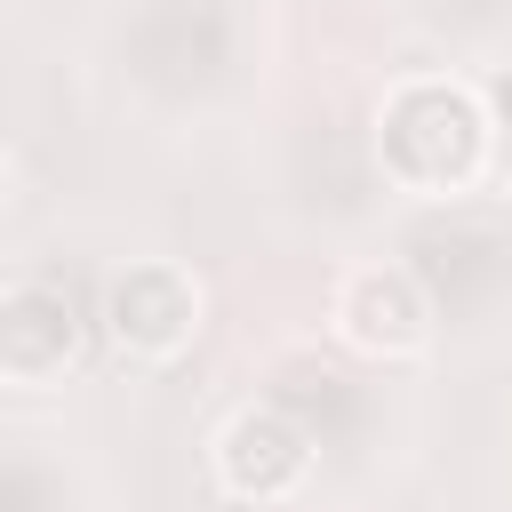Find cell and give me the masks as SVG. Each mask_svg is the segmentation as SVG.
Instances as JSON below:
<instances>
[{"label": "cell", "instance_id": "obj_1", "mask_svg": "<svg viewBox=\"0 0 512 512\" xmlns=\"http://www.w3.org/2000/svg\"><path fill=\"white\" fill-rule=\"evenodd\" d=\"M496 160V112L472 80H448V72H416V80H392L384 104H376V168L416 192V200H456L488 176Z\"/></svg>", "mask_w": 512, "mask_h": 512}, {"label": "cell", "instance_id": "obj_2", "mask_svg": "<svg viewBox=\"0 0 512 512\" xmlns=\"http://www.w3.org/2000/svg\"><path fill=\"white\" fill-rule=\"evenodd\" d=\"M200 312H208L200 280H192L184 264H168V256H136V264H120V272L104 280V336H112L120 360L160 368V360L192 352Z\"/></svg>", "mask_w": 512, "mask_h": 512}, {"label": "cell", "instance_id": "obj_3", "mask_svg": "<svg viewBox=\"0 0 512 512\" xmlns=\"http://www.w3.org/2000/svg\"><path fill=\"white\" fill-rule=\"evenodd\" d=\"M208 464H216V488L232 504H288L312 480V432L280 400H248V408L224 416Z\"/></svg>", "mask_w": 512, "mask_h": 512}, {"label": "cell", "instance_id": "obj_4", "mask_svg": "<svg viewBox=\"0 0 512 512\" xmlns=\"http://www.w3.org/2000/svg\"><path fill=\"white\" fill-rule=\"evenodd\" d=\"M328 328L368 360H416L432 344V296L408 264H352L328 296Z\"/></svg>", "mask_w": 512, "mask_h": 512}, {"label": "cell", "instance_id": "obj_5", "mask_svg": "<svg viewBox=\"0 0 512 512\" xmlns=\"http://www.w3.org/2000/svg\"><path fill=\"white\" fill-rule=\"evenodd\" d=\"M80 360V304L48 272H16L0 288V376L16 392H48Z\"/></svg>", "mask_w": 512, "mask_h": 512}, {"label": "cell", "instance_id": "obj_6", "mask_svg": "<svg viewBox=\"0 0 512 512\" xmlns=\"http://www.w3.org/2000/svg\"><path fill=\"white\" fill-rule=\"evenodd\" d=\"M480 96H488V112H496V128H512V64H496V72L480 80Z\"/></svg>", "mask_w": 512, "mask_h": 512}]
</instances>
